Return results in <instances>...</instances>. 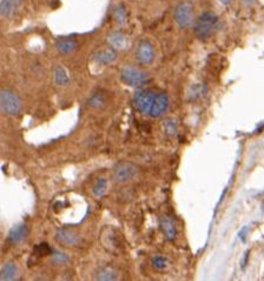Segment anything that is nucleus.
I'll list each match as a JSON object with an SVG mask.
<instances>
[{
  "label": "nucleus",
  "instance_id": "obj_11",
  "mask_svg": "<svg viewBox=\"0 0 264 281\" xmlns=\"http://www.w3.org/2000/svg\"><path fill=\"white\" fill-rule=\"evenodd\" d=\"M108 43L111 48L113 50H125L127 46V38L126 35L120 31H113L109 34Z\"/></svg>",
  "mask_w": 264,
  "mask_h": 281
},
{
  "label": "nucleus",
  "instance_id": "obj_14",
  "mask_svg": "<svg viewBox=\"0 0 264 281\" xmlns=\"http://www.w3.org/2000/svg\"><path fill=\"white\" fill-rule=\"evenodd\" d=\"M160 228H162L164 235L169 240H174L176 237V227L171 218L164 216L160 218Z\"/></svg>",
  "mask_w": 264,
  "mask_h": 281
},
{
  "label": "nucleus",
  "instance_id": "obj_10",
  "mask_svg": "<svg viewBox=\"0 0 264 281\" xmlns=\"http://www.w3.org/2000/svg\"><path fill=\"white\" fill-rule=\"evenodd\" d=\"M117 58L116 50L113 48H104V50H99L93 54V60L98 62L99 65H109L112 62H114Z\"/></svg>",
  "mask_w": 264,
  "mask_h": 281
},
{
  "label": "nucleus",
  "instance_id": "obj_25",
  "mask_svg": "<svg viewBox=\"0 0 264 281\" xmlns=\"http://www.w3.org/2000/svg\"><path fill=\"white\" fill-rule=\"evenodd\" d=\"M218 1H220L221 4H223V5H229L230 2L232 1V0H218Z\"/></svg>",
  "mask_w": 264,
  "mask_h": 281
},
{
  "label": "nucleus",
  "instance_id": "obj_17",
  "mask_svg": "<svg viewBox=\"0 0 264 281\" xmlns=\"http://www.w3.org/2000/svg\"><path fill=\"white\" fill-rule=\"evenodd\" d=\"M53 78H54V83L59 86H65L66 84H69V75L62 66H56V67H54Z\"/></svg>",
  "mask_w": 264,
  "mask_h": 281
},
{
  "label": "nucleus",
  "instance_id": "obj_1",
  "mask_svg": "<svg viewBox=\"0 0 264 281\" xmlns=\"http://www.w3.org/2000/svg\"><path fill=\"white\" fill-rule=\"evenodd\" d=\"M218 24H220V19H218L217 14H215L214 12H204L193 24V32L197 38L205 40V39L210 38L212 33L216 31Z\"/></svg>",
  "mask_w": 264,
  "mask_h": 281
},
{
  "label": "nucleus",
  "instance_id": "obj_2",
  "mask_svg": "<svg viewBox=\"0 0 264 281\" xmlns=\"http://www.w3.org/2000/svg\"><path fill=\"white\" fill-rule=\"evenodd\" d=\"M120 79L125 85L131 87H142L149 81L148 74L136 66H125L120 71Z\"/></svg>",
  "mask_w": 264,
  "mask_h": 281
},
{
  "label": "nucleus",
  "instance_id": "obj_6",
  "mask_svg": "<svg viewBox=\"0 0 264 281\" xmlns=\"http://www.w3.org/2000/svg\"><path fill=\"white\" fill-rule=\"evenodd\" d=\"M135 57L141 65H150L156 58V48L150 41L141 40L136 46Z\"/></svg>",
  "mask_w": 264,
  "mask_h": 281
},
{
  "label": "nucleus",
  "instance_id": "obj_19",
  "mask_svg": "<svg viewBox=\"0 0 264 281\" xmlns=\"http://www.w3.org/2000/svg\"><path fill=\"white\" fill-rule=\"evenodd\" d=\"M97 278H98L99 280L112 281V280L118 279V274H117V272L114 270H112V268L105 267V268H103L102 271L98 272V274H97Z\"/></svg>",
  "mask_w": 264,
  "mask_h": 281
},
{
  "label": "nucleus",
  "instance_id": "obj_4",
  "mask_svg": "<svg viewBox=\"0 0 264 281\" xmlns=\"http://www.w3.org/2000/svg\"><path fill=\"white\" fill-rule=\"evenodd\" d=\"M0 107L8 116H17L21 110V100L13 91L2 89L0 91Z\"/></svg>",
  "mask_w": 264,
  "mask_h": 281
},
{
  "label": "nucleus",
  "instance_id": "obj_26",
  "mask_svg": "<svg viewBox=\"0 0 264 281\" xmlns=\"http://www.w3.org/2000/svg\"><path fill=\"white\" fill-rule=\"evenodd\" d=\"M243 1H244V2H248V4H249V2H253L254 0H243Z\"/></svg>",
  "mask_w": 264,
  "mask_h": 281
},
{
  "label": "nucleus",
  "instance_id": "obj_8",
  "mask_svg": "<svg viewBox=\"0 0 264 281\" xmlns=\"http://www.w3.org/2000/svg\"><path fill=\"white\" fill-rule=\"evenodd\" d=\"M24 4V0H0V14L2 18L10 19L14 17Z\"/></svg>",
  "mask_w": 264,
  "mask_h": 281
},
{
  "label": "nucleus",
  "instance_id": "obj_13",
  "mask_svg": "<svg viewBox=\"0 0 264 281\" xmlns=\"http://www.w3.org/2000/svg\"><path fill=\"white\" fill-rule=\"evenodd\" d=\"M56 238L58 239L62 244L69 245V246L75 245L78 241H79V237H78V234L72 231V229H59V231L57 232Z\"/></svg>",
  "mask_w": 264,
  "mask_h": 281
},
{
  "label": "nucleus",
  "instance_id": "obj_22",
  "mask_svg": "<svg viewBox=\"0 0 264 281\" xmlns=\"http://www.w3.org/2000/svg\"><path fill=\"white\" fill-rule=\"evenodd\" d=\"M104 102H105L104 96H103L102 94H95L89 100V105L93 108H98V107H102L103 105H104Z\"/></svg>",
  "mask_w": 264,
  "mask_h": 281
},
{
  "label": "nucleus",
  "instance_id": "obj_5",
  "mask_svg": "<svg viewBox=\"0 0 264 281\" xmlns=\"http://www.w3.org/2000/svg\"><path fill=\"white\" fill-rule=\"evenodd\" d=\"M156 96L157 93L153 92V91H138V92H136L135 95H133V106H135V108L138 112H141L143 114H148L149 116L151 108H152L153 102L156 100Z\"/></svg>",
  "mask_w": 264,
  "mask_h": 281
},
{
  "label": "nucleus",
  "instance_id": "obj_9",
  "mask_svg": "<svg viewBox=\"0 0 264 281\" xmlns=\"http://www.w3.org/2000/svg\"><path fill=\"white\" fill-rule=\"evenodd\" d=\"M169 107V98L165 93H157L156 100H154L152 108H151L149 116L151 117H159L163 113H165V111Z\"/></svg>",
  "mask_w": 264,
  "mask_h": 281
},
{
  "label": "nucleus",
  "instance_id": "obj_24",
  "mask_svg": "<svg viewBox=\"0 0 264 281\" xmlns=\"http://www.w3.org/2000/svg\"><path fill=\"white\" fill-rule=\"evenodd\" d=\"M52 259H53V262H56V264H65V262L69 261L68 254H65V253H60V252L54 253V254L52 255Z\"/></svg>",
  "mask_w": 264,
  "mask_h": 281
},
{
  "label": "nucleus",
  "instance_id": "obj_21",
  "mask_svg": "<svg viewBox=\"0 0 264 281\" xmlns=\"http://www.w3.org/2000/svg\"><path fill=\"white\" fill-rule=\"evenodd\" d=\"M152 265L156 270L164 271L168 268V260L163 255H156L152 258Z\"/></svg>",
  "mask_w": 264,
  "mask_h": 281
},
{
  "label": "nucleus",
  "instance_id": "obj_3",
  "mask_svg": "<svg viewBox=\"0 0 264 281\" xmlns=\"http://www.w3.org/2000/svg\"><path fill=\"white\" fill-rule=\"evenodd\" d=\"M174 20L181 29H188L192 24H195V20H193V5L190 1L178 2L174 10Z\"/></svg>",
  "mask_w": 264,
  "mask_h": 281
},
{
  "label": "nucleus",
  "instance_id": "obj_16",
  "mask_svg": "<svg viewBox=\"0 0 264 281\" xmlns=\"http://www.w3.org/2000/svg\"><path fill=\"white\" fill-rule=\"evenodd\" d=\"M18 276V268L13 262H7L2 266L1 273H0V279L4 281L8 280H14L17 279Z\"/></svg>",
  "mask_w": 264,
  "mask_h": 281
},
{
  "label": "nucleus",
  "instance_id": "obj_18",
  "mask_svg": "<svg viewBox=\"0 0 264 281\" xmlns=\"http://www.w3.org/2000/svg\"><path fill=\"white\" fill-rule=\"evenodd\" d=\"M113 19L116 20L117 24L119 25H125L127 22V14L126 10L123 5H117L116 7L113 8Z\"/></svg>",
  "mask_w": 264,
  "mask_h": 281
},
{
  "label": "nucleus",
  "instance_id": "obj_23",
  "mask_svg": "<svg viewBox=\"0 0 264 281\" xmlns=\"http://www.w3.org/2000/svg\"><path fill=\"white\" fill-rule=\"evenodd\" d=\"M164 128H165V132L168 134H175L176 131H177V125H176L174 120L168 119L164 122Z\"/></svg>",
  "mask_w": 264,
  "mask_h": 281
},
{
  "label": "nucleus",
  "instance_id": "obj_7",
  "mask_svg": "<svg viewBox=\"0 0 264 281\" xmlns=\"http://www.w3.org/2000/svg\"><path fill=\"white\" fill-rule=\"evenodd\" d=\"M138 167L131 162H120L113 171V178L117 183H125L133 179L138 173Z\"/></svg>",
  "mask_w": 264,
  "mask_h": 281
},
{
  "label": "nucleus",
  "instance_id": "obj_15",
  "mask_svg": "<svg viewBox=\"0 0 264 281\" xmlns=\"http://www.w3.org/2000/svg\"><path fill=\"white\" fill-rule=\"evenodd\" d=\"M78 44L74 39H59L56 41V48L62 54H70L77 48Z\"/></svg>",
  "mask_w": 264,
  "mask_h": 281
},
{
  "label": "nucleus",
  "instance_id": "obj_20",
  "mask_svg": "<svg viewBox=\"0 0 264 281\" xmlns=\"http://www.w3.org/2000/svg\"><path fill=\"white\" fill-rule=\"evenodd\" d=\"M108 188V180L105 178H99L93 185V194L97 196H102L106 192Z\"/></svg>",
  "mask_w": 264,
  "mask_h": 281
},
{
  "label": "nucleus",
  "instance_id": "obj_12",
  "mask_svg": "<svg viewBox=\"0 0 264 281\" xmlns=\"http://www.w3.org/2000/svg\"><path fill=\"white\" fill-rule=\"evenodd\" d=\"M27 233H29L27 226L24 225V223H20V225L14 226V227L8 232L7 239L11 244H19L21 241L25 240Z\"/></svg>",
  "mask_w": 264,
  "mask_h": 281
}]
</instances>
